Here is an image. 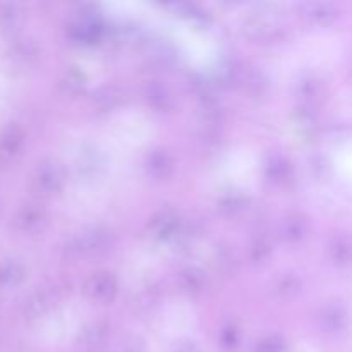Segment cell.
<instances>
[{
	"mask_svg": "<svg viewBox=\"0 0 352 352\" xmlns=\"http://www.w3.org/2000/svg\"><path fill=\"white\" fill-rule=\"evenodd\" d=\"M292 352H320V351L315 349V347H311V346H301V347H298V349L292 351Z\"/></svg>",
	"mask_w": 352,
	"mask_h": 352,
	"instance_id": "2",
	"label": "cell"
},
{
	"mask_svg": "<svg viewBox=\"0 0 352 352\" xmlns=\"http://www.w3.org/2000/svg\"><path fill=\"white\" fill-rule=\"evenodd\" d=\"M337 167L340 168L344 175H346L349 181H352V144L349 146H344L339 151V157H337Z\"/></svg>",
	"mask_w": 352,
	"mask_h": 352,
	"instance_id": "1",
	"label": "cell"
}]
</instances>
